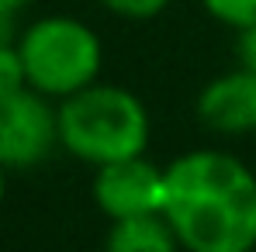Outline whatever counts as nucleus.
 I'll return each mask as SVG.
<instances>
[{"label": "nucleus", "instance_id": "1", "mask_svg": "<svg viewBox=\"0 0 256 252\" xmlns=\"http://www.w3.org/2000/svg\"><path fill=\"white\" fill-rule=\"evenodd\" d=\"M163 218L184 252L256 249V173L222 149H194L166 166Z\"/></svg>", "mask_w": 256, "mask_h": 252}, {"label": "nucleus", "instance_id": "2", "mask_svg": "<svg viewBox=\"0 0 256 252\" xmlns=\"http://www.w3.org/2000/svg\"><path fill=\"white\" fill-rule=\"evenodd\" d=\"M59 107V149L90 166H108L128 156H142L152 135L146 104L114 83H90L62 100Z\"/></svg>", "mask_w": 256, "mask_h": 252}, {"label": "nucleus", "instance_id": "3", "mask_svg": "<svg viewBox=\"0 0 256 252\" xmlns=\"http://www.w3.org/2000/svg\"><path fill=\"white\" fill-rule=\"evenodd\" d=\"M18 48L28 69V86L52 100L97 83L104 66V45L97 31L70 14H48L32 21L18 35Z\"/></svg>", "mask_w": 256, "mask_h": 252}, {"label": "nucleus", "instance_id": "4", "mask_svg": "<svg viewBox=\"0 0 256 252\" xmlns=\"http://www.w3.org/2000/svg\"><path fill=\"white\" fill-rule=\"evenodd\" d=\"M59 149V107L52 97L24 86L0 93V163L28 169L45 163Z\"/></svg>", "mask_w": 256, "mask_h": 252}, {"label": "nucleus", "instance_id": "5", "mask_svg": "<svg viewBox=\"0 0 256 252\" xmlns=\"http://www.w3.org/2000/svg\"><path fill=\"white\" fill-rule=\"evenodd\" d=\"M94 201L108 221L163 214L166 204V169L142 156H128L118 163L97 166L94 173Z\"/></svg>", "mask_w": 256, "mask_h": 252}, {"label": "nucleus", "instance_id": "6", "mask_svg": "<svg viewBox=\"0 0 256 252\" xmlns=\"http://www.w3.org/2000/svg\"><path fill=\"white\" fill-rule=\"evenodd\" d=\"M198 121L225 138L256 135V73L228 69L201 86L198 93Z\"/></svg>", "mask_w": 256, "mask_h": 252}, {"label": "nucleus", "instance_id": "7", "mask_svg": "<svg viewBox=\"0 0 256 252\" xmlns=\"http://www.w3.org/2000/svg\"><path fill=\"white\" fill-rule=\"evenodd\" d=\"M104 252H184V246L163 214H146L111 221Z\"/></svg>", "mask_w": 256, "mask_h": 252}, {"label": "nucleus", "instance_id": "8", "mask_svg": "<svg viewBox=\"0 0 256 252\" xmlns=\"http://www.w3.org/2000/svg\"><path fill=\"white\" fill-rule=\"evenodd\" d=\"M201 7L218 24H228L236 31H246L256 24V0H201Z\"/></svg>", "mask_w": 256, "mask_h": 252}, {"label": "nucleus", "instance_id": "9", "mask_svg": "<svg viewBox=\"0 0 256 252\" xmlns=\"http://www.w3.org/2000/svg\"><path fill=\"white\" fill-rule=\"evenodd\" d=\"M97 3L122 21H152L170 7V0H97Z\"/></svg>", "mask_w": 256, "mask_h": 252}, {"label": "nucleus", "instance_id": "10", "mask_svg": "<svg viewBox=\"0 0 256 252\" xmlns=\"http://www.w3.org/2000/svg\"><path fill=\"white\" fill-rule=\"evenodd\" d=\"M24 86H28V69H24L21 48H18V42L4 45L0 48V93H14Z\"/></svg>", "mask_w": 256, "mask_h": 252}, {"label": "nucleus", "instance_id": "11", "mask_svg": "<svg viewBox=\"0 0 256 252\" xmlns=\"http://www.w3.org/2000/svg\"><path fill=\"white\" fill-rule=\"evenodd\" d=\"M236 52H239V66L250 69V73H256V24H253V28H246V31H239V45H236Z\"/></svg>", "mask_w": 256, "mask_h": 252}, {"label": "nucleus", "instance_id": "12", "mask_svg": "<svg viewBox=\"0 0 256 252\" xmlns=\"http://www.w3.org/2000/svg\"><path fill=\"white\" fill-rule=\"evenodd\" d=\"M18 35H21V31H18V17H14V14H0V48H4V45H14Z\"/></svg>", "mask_w": 256, "mask_h": 252}, {"label": "nucleus", "instance_id": "13", "mask_svg": "<svg viewBox=\"0 0 256 252\" xmlns=\"http://www.w3.org/2000/svg\"><path fill=\"white\" fill-rule=\"evenodd\" d=\"M28 3H32V0H0V14H14V17H18Z\"/></svg>", "mask_w": 256, "mask_h": 252}, {"label": "nucleus", "instance_id": "14", "mask_svg": "<svg viewBox=\"0 0 256 252\" xmlns=\"http://www.w3.org/2000/svg\"><path fill=\"white\" fill-rule=\"evenodd\" d=\"M4 194H7V166L0 163V204H4Z\"/></svg>", "mask_w": 256, "mask_h": 252}]
</instances>
